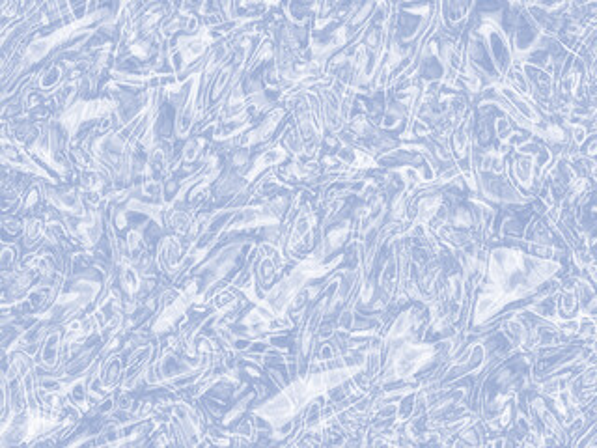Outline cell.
<instances>
[{"label": "cell", "mask_w": 597, "mask_h": 448, "mask_svg": "<svg viewBox=\"0 0 597 448\" xmlns=\"http://www.w3.org/2000/svg\"><path fill=\"white\" fill-rule=\"evenodd\" d=\"M487 245L486 277L474 295L473 314L465 335L480 333L499 322L504 312L527 307L540 295L556 294L560 280L571 267V262L528 254L510 241L491 238Z\"/></svg>", "instance_id": "obj_1"}, {"label": "cell", "mask_w": 597, "mask_h": 448, "mask_svg": "<svg viewBox=\"0 0 597 448\" xmlns=\"http://www.w3.org/2000/svg\"><path fill=\"white\" fill-rule=\"evenodd\" d=\"M344 264H346V251L340 252L331 262H323L320 254L312 251L306 254L305 258L288 267V271H284V275L258 301V307H264L278 320L295 323L290 318V310L295 299L303 294L310 284L327 279Z\"/></svg>", "instance_id": "obj_2"}, {"label": "cell", "mask_w": 597, "mask_h": 448, "mask_svg": "<svg viewBox=\"0 0 597 448\" xmlns=\"http://www.w3.org/2000/svg\"><path fill=\"white\" fill-rule=\"evenodd\" d=\"M105 288V273L101 267L86 262L84 266L75 267L71 264L70 275L62 292L58 294L55 303L42 312L30 314L49 325H68V323L84 316L96 307L99 297Z\"/></svg>", "instance_id": "obj_3"}, {"label": "cell", "mask_w": 597, "mask_h": 448, "mask_svg": "<svg viewBox=\"0 0 597 448\" xmlns=\"http://www.w3.org/2000/svg\"><path fill=\"white\" fill-rule=\"evenodd\" d=\"M228 239L230 241L221 243L191 275L200 284V295L195 308L204 307L213 295L223 290L224 286L245 267L252 252L258 247V238L241 234Z\"/></svg>", "instance_id": "obj_4"}, {"label": "cell", "mask_w": 597, "mask_h": 448, "mask_svg": "<svg viewBox=\"0 0 597 448\" xmlns=\"http://www.w3.org/2000/svg\"><path fill=\"white\" fill-rule=\"evenodd\" d=\"M114 101H112L107 94H101L98 98H81L73 103L68 111L62 112L55 116L58 127L64 131V135L68 137L71 148L79 146V139H81V131L86 126H96L99 122L107 120L114 116Z\"/></svg>", "instance_id": "obj_5"}, {"label": "cell", "mask_w": 597, "mask_h": 448, "mask_svg": "<svg viewBox=\"0 0 597 448\" xmlns=\"http://www.w3.org/2000/svg\"><path fill=\"white\" fill-rule=\"evenodd\" d=\"M0 142H2V167L12 168L19 174L43 180L51 185H62L60 180H56L55 174H51L34 155H30L23 144H19L17 140L4 133H0Z\"/></svg>", "instance_id": "obj_6"}, {"label": "cell", "mask_w": 597, "mask_h": 448, "mask_svg": "<svg viewBox=\"0 0 597 448\" xmlns=\"http://www.w3.org/2000/svg\"><path fill=\"white\" fill-rule=\"evenodd\" d=\"M284 221L278 219L273 210L269 208L267 202H252L247 206H241L228 223V228L224 232V239L241 236L247 232H260L269 226H278Z\"/></svg>", "instance_id": "obj_7"}, {"label": "cell", "mask_w": 597, "mask_h": 448, "mask_svg": "<svg viewBox=\"0 0 597 448\" xmlns=\"http://www.w3.org/2000/svg\"><path fill=\"white\" fill-rule=\"evenodd\" d=\"M43 198L47 206L58 211L62 217H75L83 219L88 213V206L84 200V193L77 183H62V185H51L42 180Z\"/></svg>", "instance_id": "obj_8"}, {"label": "cell", "mask_w": 597, "mask_h": 448, "mask_svg": "<svg viewBox=\"0 0 597 448\" xmlns=\"http://www.w3.org/2000/svg\"><path fill=\"white\" fill-rule=\"evenodd\" d=\"M288 116H290V111L286 109V105H277L275 109L267 112L264 118H260L256 126L237 140V148H247L254 152L262 146H267L269 142L277 139L282 127L286 126Z\"/></svg>", "instance_id": "obj_9"}, {"label": "cell", "mask_w": 597, "mask_h": 448, "mask_svg": "<svg viewBox=\"0 0 597 448\" xmlns=\"http://www.w3.org/2000/svg\"><path fill=\"white\" fill-rule=\"evenodd\" d=\"M185 254H187V245L180 236L165 234L163 238L157 239V245H155L157 269L170 284L178 277Z\"/></svg>", "instance_id": "obj_10"}, {"label": "cell", "mask_w": 597, "mask_h": 448, "mask_svg": "<svg viewBox=\"0 0 597 448\" xmlns=\"http://www.w3.org/2000/svg\"><path fill=\"white\" fill-rule=\"evenodd\" d=\"M290 161H292V155L286 152V148L278 142V139H275L273 142H269L267 146H262V150H258V154L252 157L243 178L252 187L264 174L275 170V168L282 167Z\"/></svg>", "instance_id": "obj_11"}, {"label": "cell", "mask_w": 597, "mask_h": 448, "mask_svg": "<svg viewBox=\"0 0 597 448\" xmlns=\"http://www.w3.org/2000/svg\"><path fill=\"white\" fill-rule=\"evenodd\" d=\"M64 335H66L64 325H51L49 333L43 340L42 348L38 351V357H36L38 370L55 372L56 368L60 366L62 348H64Z\"/></svg>", "instance_id": "obj_12"}, {"label": "cell", "mask_w": 597, "mask_h": 448, "mask_svg": "<svg viewBox=\"0 0 597 448\" xmlns=\"http://www.w3.org/2000/svg\"><path fill=\"white\" fill-rule=\"evenodd\" d=\"M25 260V251L21 245V239H2V251H0V273L12 271L15 267L21 266Z\"/></svg>", "instance_id": "obj_13"}, {"label": "cell", "mask_w": 597, "mask_h": 448, "mask_svg": "<svg viewBox=\"0 0 597 448\" xmlns=\"http://www.w3.org/2000/svg\"><path fill=\"white\" fill-rule=\"evenodd\" d=\"M23 230H25V221L23 217L19 215H4L2 217V232H4V238H21L23 236Z\"/></svg>", "instance_id": "obj_14"}]
</instances>
